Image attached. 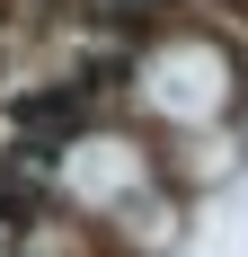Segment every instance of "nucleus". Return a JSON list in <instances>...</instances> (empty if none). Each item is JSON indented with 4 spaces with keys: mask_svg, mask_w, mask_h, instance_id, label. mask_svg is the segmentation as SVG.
I'll return each mask as SVG.
<instances>
[{
    "mask_svg": "<svg viewBox=\"0 0 248 257\" xmlns=\"http://www.w3.org/2000/svg\"><path fill=\"white\" fill-rule=\"evenodd\" d=\"M9 115H18V133H71L80 124V89H36V98H18Z\"/></svg>",
    "mask_w": 248,
    "mask_h": 257,
    "instance_id": "f257e3e1",
    "label": "nucleus"
},
{
    "mask_svg": "<svg viewBox=\"0 0 248 257\" xmlns=\"http://www.w3.org/2000/svg\"><path fill=\"white\" fill-rule=\"evenodd\" d=\"M106 18H142V9H160V0H98Z\"/></svg>",
    "mask_w": 248,
    "mask_h": 257,
    "instance_id": "f03ea898",
    "label": "nucleus"
}]
</instances>
